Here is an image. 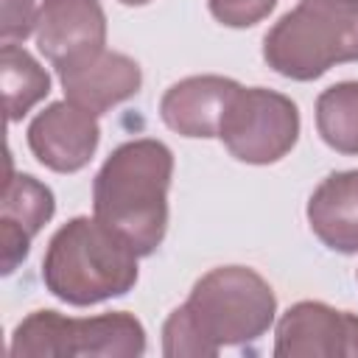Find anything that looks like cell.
I'll return each mask as SVG.
<instances>
[{
    "mask_svg": "<svg viewBox=\"0 0 358 358\" xmlns=\"http://www.w3.org/2000/svg\"><path fill=\"white\" fill-rule=\"evenodd\" d=\"M64 98L92 115H103L112 106L129 101L143 87L140 64L117 50H101L84 62L56 70Z\"/></svg>",
    "mask_w": 358,
    "mask_h": 358,
    "instance_id": "cell-10",
    "label": "cell"
},
{
    "mask_svg": "<svg viewBox=\"0 0 358 358\" xmlns=\"http://www.w3.org/2000/svg\"><path fill=\"white\" fill-rule=\"evenodd\" d=\"M56 199L48 185H42L31 173L8 171L0 199V252H3V274H11L31 249L34 235L53 218Z\"/></svg>",
    "mask_w": 358,
    "mask_h": 358,
    "instance_id": "cell-11",
    "label": "cell"
},
{
    "mask_svg": "<svg viewBox=\"0 0 358 358\" xmlns=\"http://www.w3.org/2000/svg\"><path fill=\"white\" fill-rule=\"evenodd\" d=\"M123 6H145V3H151V0H120Z\"/></svg>",
    "mask_w": 358,
    "mask_h": 358,
    "instance_id": "cell-18",
    "label": "cell"
},
{
    "mask_svg": "<svg viewBox=\"0 0 358 358\" xmlns=\"http://www.w3.org/2000/svg\"><path fill=\"white\" fill-rule=\"evenodd\" d=\"M263 59L291 81L358 62V0H299L263 36Z\"/></svg>",
    "mask_w": 358,
    "mask_h": 358,
    "instance_id": "cell-4",
    "label": "cell"
},
{
    "mask_svg": "<svg viewBox=\"0 0 358 358\" xmlns=\"http://www.w3.org/2000/svg\"><path fill=\"white\" fill-rule=\"evenodd\" d=\"M277 0H207L210 14L227 28H252L274 11Z\"/></svg>",
    "mask_w": 358,
    "mask_h": 358,
    "instance_id": "cell-16",
    "label": "cell"
},
{
    "mask_svg": "<svg viewBox=\"0 0 358 358\" xmlns=\"http://www.w3.org/2000/svg\"><path fill=\"white\" fill-rule=\"evenodd\" d=\"M0 76H3V98H6L8 123L22 120L31 112V106H36L50 92V76L17 42H6L0 48Z\"/></svg>",
    "mask_w": 358,
    "mask_h": 358,
    "instance_id": "cell-14",
    "label": "cell"
},
{
    "mask_svg": "<svg viewBox=\"0 0 358 358\" xmlns=\"http://www.w3.org/2000/svg\"><path fill=\"white\" fill-rule=\"evenodd\" d=\"M218 137L238 162H280L299 140V109L282 92L241 87L224 112Z\"/></svg>",
    "mask_w": 358,
    "mask_h": 358,
    "instance_id": "cell-6",
    "label": "cell"
},
{
    "mask_svg": "<svg viewBox=\"0 0 358 358\" xmlns=\"http://www.w3.org/2000/svg\"><path fill=\"white\" fill-rule=\"evenodd\" d=\"M137 257L131 243L103 221L76 215L53 232L42 257V282L67 305H98L137 285Z\"/></svg>",
    "mask_w": 358,
    "mask_h": 358,
    "instance_id": "cell-3",
    "label": "cell"
},
{
    "mask_svg": "<svg viewBox=\"0 0 358 358\" xmlns=\"http://www.w3.org/2000/svg\"><path fill=\"white\" fill-rule=\"evenodd\" d=\"M145 352V327L134 313L112 310L73 319L59 310H34L11 333V358H137Z\"/></svg>",
    "mask_w": 358,
    "mask_h": 358,
    "instance_id": "cell-5",
    "label": "cell"
},
{
    "mask_svg": "<svg viewBox=\"0 0 358 358\" xmlns=\"http://www.w3.org/2000/svg\"><path fill=\"white\" fill-rule=\"evenodd\" d=\"M277 358H358V316L324 302L291 305L274 330Z\"/></svg>",
    "mask_w": 358,
    "mask_h": 358,
    "instance_id": "cell-7",
    "label": "cell"
},
{
    "mask_svg": "<svg viewBox=\"0 0 358 358\" xmlns=\"http://www.w3.org/2000/svg\"><path fill=\"white\" fill-rule=\"evenodd\" d=\"M316 129L333 151L358 157V81H338L316 98Z\"/></svg>",
    "mask_w": 358,
    "mask_h": 358,
    "instance_id": "cell-15",
    "label": "cell"
},
{
    "mask_svg": "<svg viewBox=\"0 0 358 358\" xmlns=\"http://www.w3.org/2000/svg\"><path fill=\"white\" fill-rule=\"evenodd\" d=\"M36 48L56 67H70L103 50L106 14L98 0H42Z\"/></svg>",
    "mask_w": 358,
    "mask_h": 358,
    "instance_id": "cell-9",
    "label": "cell"
},
{
    "mask_svg": "<svg viewBox=\"0 0 358 358\" xmlns=\"http://www.w3.org/2000/svg\"><path fill=\"white\" fill-rule=\"evenodd\" d=\"M305 215L327 249L358 255V168L324 176L310 193Z\"/></svg>",
    "mask_w": 358,
    "mask_h": 358,
    "instance_id": "cell-13",
    "label": "cell"
},
{
    "mask_svg": "<svg viewBox=\"0 0 358 358\" xmlns=\"http://www.w3.org/2000/svg\"><path fill=\"white\" fill-rule=\"evenodd\" d=\"M277 313L271 285L246 266H218L199 277L162 324V355L213 358L221 347L257 341Z\"/></svg>",
    "mask_w": 358,
    "mask_h": 358,
    "instance_id": "cell-1",
    "label": "cell"
},
{
    "mask_svg": "<svg viewBox=\"0 0 358 358\" xmlns=\"http://www.w3.org/2000/svg\"><path fill=\"white\" fill-rule=\"evenodd\" d=\"M101 140L98 115L81 109L73 101L48 103L28 126V148L39 165L56 173L81 171Z\"/></svg>",
    "mask_w": 358,
    "mask_h": 358,
    "instance_id": "cell-8",
    "label": "cell"
},
{
    "mask_svg": "<svg viewBox=\"0 0 358 358\" xmlns=\"http://www.w3.org/2000/svg\"><path fill=\"white\" fill-rule=\"evenodd\" d=\"M238 90L241 84L224 76L182 78L165 90L159 101V117L182 137H218L224 112Z\"/></svg>",
    "mask_w": 358,
    "mask_h": 358,
    "instance_id": "cell-12",
    "label": "cell"
},
{
    "mask_svg": "<svg viewBox=\"0 0 358 358\" xmlns=\"http://www.w3.org/2000/svg\"><path fill=\"white\" fill-rule=\"evenodd\" d=\"M36 0H3V45L25 42L31 31H36Z\"/></svg>",
    "mask_w": 358,
    "mask_h": 358,
    "instance_id": "cell-17",
    "label": "cell"
},
{
    "mask_svg": "<svg viewBox=\"0 0 358 358\" xmlns=\"http://www.w3.org/2000/svg\"><path fill=\"white\" fill-rule=\"evenodd\" d=\"M173 151L154 137L117 145L95 173V218L131 243L140 257L159 249L168 229Z\"/></svg>",
    "mask_w": 358,
    "mask_h": 358,
    "instance_id": "cell-2",
    "label": "cell"
}]
</instances>
